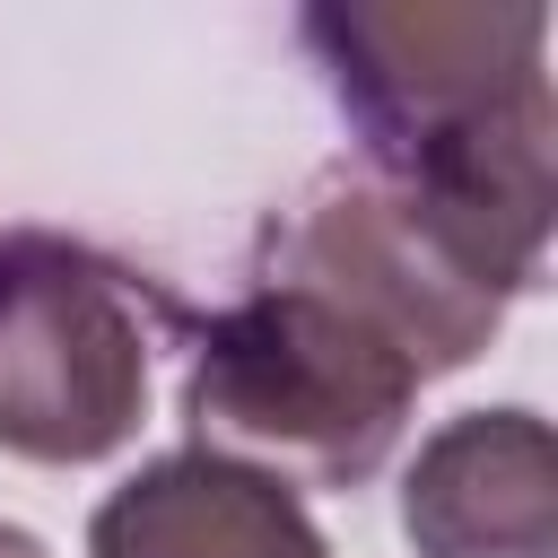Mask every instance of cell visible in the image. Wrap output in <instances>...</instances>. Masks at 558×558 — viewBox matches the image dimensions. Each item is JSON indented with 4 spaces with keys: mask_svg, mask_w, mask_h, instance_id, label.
<instances>
[{
    "mask_svg": "<svg viewBox=\"0 0 558 558\" xmlns=\"http://www.w3.org/2000/svg\"><path fill=\"white\" fill-rule=\"evenodd\" d=\"M366 166L436 209L514 296L541 279L558 209V105H549V9L471 0H331L305 9Z\"/></svg>",
    "mask_w": 558,
    "mask_h": 558,
    "instance_id": "cell-1",
    "label": "cell"
},
{
    "mask_svg": "<svg viewBox=\"0 0 558 558\" xmlns=\"http://www.w3.org/2000/svg\"><path fill=\"white\" fill-rule=\"evenodd\" d=\"M418 401V366L375 340L357 314L296 279H262L227 314L201 323V357L183 384V418L201 453L262 462V480L357 488L384 471Z\"/></svg>",
    "mask_w": 558,
    "mask_h": 558,
    "instance_id": "cell-2",
    "label": "cell"
},
{
    "mask_svg": "<svg viewBox=\"0 0 558 558\" xmlns=\"http://www.w3.org/2000/svg\"><path fill=\"white\" fill-rule=\"evenodd\" d=\"M148 410L140 279L78 235L0 227V453L96 462Z\"/></svg>",
    "mask_w": 558,
    "mask_h": 558,
    "instance_id": "cell-3",
    "label": "cell"
},
{
    "mask_svg": "<svg viewBox=\"0 0 558 558\" xmlns=\"http://www.w3.org/2000/svg\"><path fill=\"white\" fill-rule=\"evenodd\" d=\"M270 279H296L331 296L340 314H357L375 340H392L418 366V384L445 366H471L497 340L506 296H514L436 209H418L375 166H340L305 192L296 227L279 235Z\"/></svg>",
    "mask_w": 558,
    "mask_h": 558,
    "instance_id": "cell-4",
    "label": "cell"
},
{
    "mask_svg": "<svg viewBox=\"0 0 558 558\" xmlns=\"http://www.w3.org/2000/svg\"><path fill=\"white\" fill-rule=\"evenodd\" d=\"M401 532L418 558H558V445L532 410L445 418L410 480Z\"/></svg>",
    "mask_w": 558,
    "mask_h": 558,
    "instance_id": "cell-5",
    "label": "cell"
},
{
    "mask_svg": "<svg viewBox=\"0 0 558 558\" xmlns=\"http://www.w3.org/2000/svg\"><path fill=\"white\" fill-rule=\"evenodd\" d=\"M87 558H331V549L296 506V488L183 445L96 506Z\"/></svg>",
    "mask_w": 558,
    "mask_h": 558,
    "instance_id": "cell-6",
    "label": "cell"
},
{
    "mask_svg": "<svg viewBox=\"0 0 558 558\" xmlns=\"http://www.w3.org/2000/svg\"><path fill=\"white\" fill-rule=\"evenodd\" d=\"M0 558H44V541H35V532H17V523H0Z\"/></svg>",
    "mask_w": 558,
    "mask_h": 558,
    "instance_id": "cell-7",
    "label": "cell"
}]
</instances>
